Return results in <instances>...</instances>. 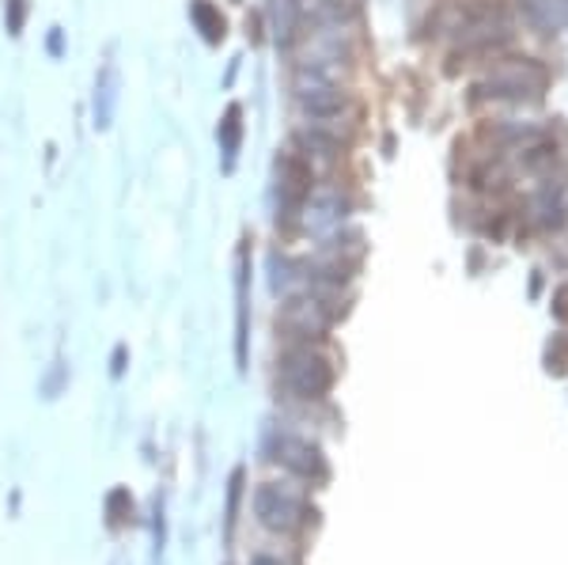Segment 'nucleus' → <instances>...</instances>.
I'll return each instance as SVG.
<instances>
[{
  "label": "nucleus",
  "mask_w": 568,
  "mask_h": 565,
  "mask_svg": "<svg viewBox=\"0 0 568 565\" xmlns=\"http://www.w3.org/2000/svg\"><path fill=\"white\" fill-rule=\"evenodd\" d=\"M246 289H251V262H246V251L240 254V278H235V300H240V334H235V357H240V369H246Z\"/></svg>",
  "instance_id": "ddd939ff"
},
{
  "label": "nucleus",
  "mask_w": 568,
  "mask_h": 565,
  "mask_svg": "<svg viewBox=\"0 0 568 565\" xmlns=\"http://www.w3.org/2000/svg\"><path fill=\"white\" fill-rule=\"evenodd\" d=\"M254 565H284V562H281V558H258Z\"/></svg>",
  "instance_id": "dca6fc26"
},
{
  "label": "nucleus",
  "mask_w": 568,
  "mask_h": 565,
  "mask_svg": "<svg viewBox=\"0 0 568 565\" xmlns=\"http://www.w3.org/2000/svg\"><path fill=\"white\" fill-rule=\"evenodd\" d=\"M254 513H258L262 527L288 535V532H300V527L307 524L311 508L296 490H284V486H277V482H265V486L254 490Z\"/></svg>",
  "instance_id": "39448f33"
},
{
  "label": "nucleus",
  "mask_w": 568,
  "mask_h": 565,
  "mask_svg": "<svg viewBox=\"0 0 568 565\" xmlns=\"http://www.w3.org/2000/svg\"><path fill=\"white\" fill-rule=\"evenodd\" d=\"M23 16H27V0H8V31L20 34L23 31Z\"/></svg>",
  "instance_id": "2eb2a0df"
},
{
  "label": "nucleus",
  "mask_w": 568,
  "mask_h": 565,
  "mask_svg": "<svg viewBox=\"0 0 568 565\" xmlns=\"http://www.w3.org/2000/svg\"><path fill=\"white\" fill-rule=\"evenodd\" d=\"M516 4L530 31H538V34L568 31V0H516Z\"/></svg>",
  "instance_id": "9d476101"
},
{
  "label": "nucleus",
  "mask_w": 568,
  "mask_h": 565,
  "mask_svg": "<svg viewBox=\"0 0 568 565\" xmlns=\"http://www.w3.org/2000/svg\"><path fill=\"white\" fill-rule=\"evenodd\" d=\"M281 384L296 398H323L334 387V364L315 345H292L281 357Z\"/></svg>",
  "instance_id": "7ed1b4c3"
},
{
  "label": "nucleus",
  "mask_w": 568,
  "mask_h": 565,
  "mask_svg": "<svg viewBox=\"0 0 568 565\" xmlns=\"http://www.w3.org/2000/svg\"><path fill=\"white\" fill-rule=\"evenodd\" d=\"M508 34H511V23L497 4L470 8V12H463V20L455 23V46H459L463 53L489 50V46L504 42Z\"/></svg>",
  "instance_id": "0eeeda50"
},
{
  "label": "nucleus",
  "mask_w": 568,
  "mask_h": 565,
  "mask_svg": "<svg viewBox=\"0 0 568 565\" xmlns=\"http://www.w3.org/2000/svg\"><path fill=\"white\" fill-rule=\"evenodd\" d=\"M311 190H315L311 163L300 157V152H284V157H277V224L300 221Z\"/></svg>",
  "instance_id": "423d86ee"
},
{
  "label": "nucleus",
  "mask_w": 568,
  "mask_h": 565,
  "mask_svg": "<svg viewBox=\"0 0 568 565\" xmlns=\"http://www.w3.org/2000/svg\"><path fill=\"white\" fill-rule=\"evenodd\" d=\"M243 144V107L232 103L224 111V122H220V152H224V168H235V157H240Z\"/></svg>",
  "instance_id": "f8f14e48"
},
{
  "label": "nucleus",
  "mask_w": 568,
  "mask_h": 565,
  "mask_svg": "<svg viewBox=\"0 0 568 565\" xmlns=\"http://www.w3.org/2000/svg\"><path fill=\"white\" fill-rule=\"evenodd\" d=\"M270 452H273L270 460H277L281 467H288L292 475H300V478H318V475H326L323 452H318L311 441H300V436L281 433L277 441H273V448H270Z\"/></svg>",
  "instance_id": "6e6552de"
},
{
  "label": "nucleus",
  "mask_w": 568,
  "mask_h": 565,
  "mask_svg": "<svg viewBox=\"0 0 568 565\" xmlns=\"http://www.w3.org/2000/svg\"><path fill=\"white\" fill-rule=\"evenodd\" d=\"M114 103H118V69L114 61H106L99 69V80H95V125L106 130L110 118H114Z\"/></svg>",
  "instance_id": "9b49d317"
},
{
  "label": "nucleus",
  "mask_w": 568,
  "mask_h": 565,
  "mask_svg": "<svg viewBox=\"0 0 568 565\" xmlns=\"http://www.w3.org/2000/svg\"><path fill=\"white\" fill-rule=\"evenodd\" d=\"M549 88V69L535 58H508L485 69L474 80L478 103H542Z\"/></svg>",
  "instance_id": "f257e3e1"
},
{
  "label": "nucleus",
  "mask_w": 568,
  "mask_h": 565,
  "mask_svg": "<svg viewBox=\"0 0 568 565\" xmlns=\"http://www.w3.org/2000/svg\"><path fill=\"white\" fill-rule=\"evenodd\" d=\"M337 307L334 296H329V285H307L300 293H288L284 300V312H281V326L300 339H318L334 326Z\"/></svg>",
  "instance_id": "20e7f679"
},
{
  "label": "nucleus",
  "mask_w": 568,
  "mask_h": 565,
  "mask_svg": "<svg viewBox=\"0 0 568 565\" xmlns=\"http://www.w3.org/2000/svg\"><path fill=\"white\" fill-rule=\"evenodd\" d=\"M190 20L197 23V31L205 34V42L224 39V16H220V8H213L209 0H194V4H190Z\"/></svg>",
  "instance_id": "4468645a"
},
{
  "label": "nucleus",
  "mask_w": 568,
  "mask_h": 565,
  "mask_svg": "<svg viewBox=\"0 0 568 565\" xmlns=\"http://www.w3.org/2000/svg\"><path fill=\"white\" fill-rule=\"evenodd\" d=\"M292 99H296L300 111L307 118H318V122L342 114L345 103H349L345 84H342V72L304 65V61H296V69H292Z\"/></svg>",
  "instance_id": "f03ea898"
},
{
  "label": "nucleus",
  "mask_w": 568,
  "mask_h": 565,
  "mask_svg": "<svg viewBox=\"0 0 568 565\" xmlns=\"http://www.w3.org/2000/svg\"><path fill=\"white\" fill-rule=\"evenodd\" d=\"M345 213H349V202H345L342 190H318V194L311 190V198H307L304 213H300V221H304L311 232L326 235V232H334V228L345 224Z\"/></svg>",
  "instance_id": "1a4fd4ad"
}]
</instances>
